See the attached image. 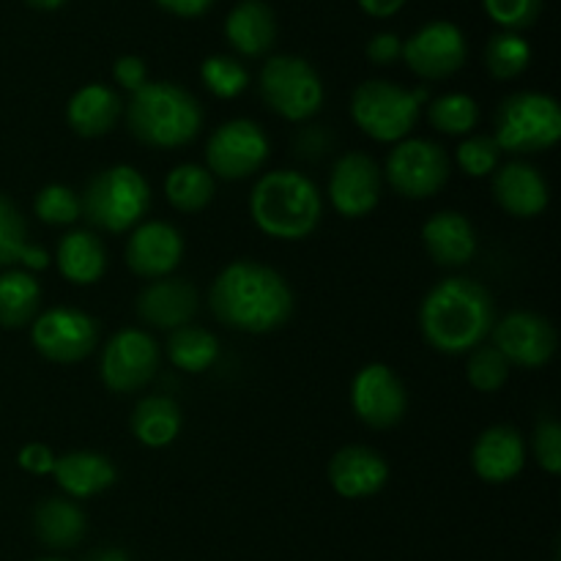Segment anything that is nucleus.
I'll return each mask as SVG.
<instances>
[{
	"mask_svg": "<svg viewBox=\"0 0 561 561\" xmlns=\"http://www.w3.org/2000/svg\"><path fill=\"white\" fill-rule=\"evenodd\" d=\"M427 121L442 135L469 137L480 124V104L469 93H444L427 104Z\"/></svg>",
	"mask_w": 561,
	"mask_h": 561,
	"instance_id": "obj_33",
	"label": "nucleus"
},
{
	"mask_svg": "<svg viewBox=\"0 0 561 561\" xmlns=\"http://www.w3.org/2000/svg\"><path fill=\"white\" fill-rule=\"evenodd\" d=\"M38 561H64V559H55V557H49V559H38Z\"/></svg>",
	"mask_w": 561,
	"mask_h": 561,
	"instance_id": "obj_48",
	"label": "nucleus"
},
{
	"mask_svg": "<svg viewBox=\"0 0 561 561\" xmlns=\"http://www.w3.org/2000/svg\"><path fill=\"white\" fill-rule=\"evenodd\" d=\"M25 3L36 11H58L64 9L66 0H25Z\"/></svg>",
	"mask_w": 561,
	"mask_h": 561,
	"instance_id": "obj_46",
	"label": "nucleus"
},
{
	"mask_svg": "<svg viewBox=\"0 0 561 561\" xmlns=\"http://www.w3.org/2000/svg\"><path fill=\"white\" fill-rule=\"evenodd\" d=\"M383 173L400 197L427 201L449 181V153L425 137H405L389 151Z\"/></svg>",
	"mask_w": 561,
	"mask_h": 561,
	"instance_id": "obj_9",
	"label": "nucleus"
},
{
	"mask_svg": "<svg viewBox=\"0 0 561 561\" xmlns=\"http://www.w3.org/2000/svg\"><path fill=\"white\" fill-rule=\"evenodd\" d=\"M367 58L376 66H392L403 58V38L394 33H376L367 42Z\"/></svg>",
	"mask_w": 561,
	"mask_h": 561,
	"instance_id": "obj_43",
	"label": "nucleus"
},
{
	"mask_svg": "<svg viewBox=\"0 0 561 561\" xmlns=\"http://www.w3.org/2000/svg\"><path fill=\"white\" fill-rule=\"evenodd\" d=\"M427 102L425 88H400L398 82H362L351 96V118L356 129L376 142H400L414 131L422 107Z\"/></svg>",
	"mask_w": 561,
	"mask_h": 561,
	"instance_id": "obj_7",
	"label": "nucleus"
},
{
	"mask_svg": "<svg viewBox=\"0 0 561 561\" xmlns=\"http://www.w3.org/2000/svg\"><path fill=\"white\" fill-rule=\"evenodd\" d=\"M164 11L175 16H201L214 5V0H157Z\"/></svg>",
	"mask_w": 561,
	"mask_h": 561,
	"instance_id": "obj_44",
	"label": "nucleus"
},
{
	"mask_svg": "<svg viewBox=\"0 0 561 561\" xmlns=\"http://www.w3.org/2000/svg\"><path fill=\"white\" fill-rule=\"evenodd\" d=\"M53 480L58 482L66 496L75 499V502H85V499H93L113 488L118 480V471L107 455L77 449V453H66L55 460Z\"/></svg>",
	"mask_w": 561,
	"mask_h": 561,
	"instance_id": "obj_23",
	"label": "nucleus"
},
{
	"mask_svg": "<svg viewBox=\"0 0 561 561\" xmlns=\"http://www.w3.org/2000/svg\"><path fill=\"white\" fill-rule=\"evenodd\" d=\"M93 561H129L124 551H102L93 557Z\"/></svg>",
	"mask_w": 561,
	"mask_h": 561,
	"instance_id": "obj_47",
	"label": "nucleus"
},
{
	"mask_svg": "<svg viewBox=\"0 0 561 561\" xmlns=\"http://www.w3.org/2000/svg\"><path fill=\"white\" fill-rule=\"evenodd\" d=\"M16 263L25 272H44L49 255L42 247L27 241V225L9 197L0 195V268H14Z\"/></svg>",
	"mask_w": 561,
	"mask_h": 561,
	"instance_id": "obj_29",
	"label": "nucleus"
},
{
	"mask_svg": "<svg viewBox=\"0 0 561 561\" xmlns=\"http://www.w3.org/2000/svg\"><path fill=\"white\" fill-rule=\"evenodd\" d=\"M422 244L433 263L460 268L477 255V230L460 211H438L422 225Z\"/></svg>",
	"mask_w": 561,
	"mask_h": 561,
	"instance_id": "obj_22",
	"label": "nucleus"
},
{
	"mask_svg": "<svg viewBox=\"0 0 561 561\" xmlns=\"http://www.w3.org/2000/svg\"><path fill=\"white\" fill-rule=\"evenodd\" d=\"M168 359L179 370L201 376L219 359V340L201 327L173 329L168 337Z\"/></svg>",
	"mask_w": 561,
	"mask_h": 561,
	"instance_id": "obj_32",
	"label": "nucleus"
},
{
	"mask_svg": "<svg viewBox=\"0 0 561 561\" xmlns=\"http://www.w3.org/2000/svg\"><path fill=\"white\" fill-rule=\"evenodd\" d=\"M383 173L376 159L362 151H348L329 173V201L345 219H362L381 201Z\"/></svg>",
	"mask_w": 561,
	"mask_h": 561,
	"instance_id": "obj_16",
	"label": "nucleus"
},
{
	"mask_svg": "<svg viewBox=\"0 0 561 561\" xmlns=\"http://www.w3.org/2000/svg\"><path fill=\"white\" fill-rule=\"evenodd\" d=\"M42 310V288L25 268H5L0 274V327H31Z\"/></svg>",
	"mask_w": 561,
	"mask_h": 561,
	"instance_id": "obj_30",
	"label": "nucleus"
},
{
	"mask_svg": "<svg viewBox=\"0 0 561 561\" xmlns=\"http://www.w3.org/2000/svg\"><path fill=\"white\" fill-rule=\"evenodd\" d=\"M214 192H217V181L208 173L206 164H175L164 179V195L170 206L181 214L203 211L214 201Z\"/></svg>",
	"mask_w": 561,
	"mask_h": 561,
	"instance_id": "obj_31",
	"label": "nucleus"
},
{
	"mask_svg": "<svg viewBox=\"0 0 561 561\" xmlns=\"http://www.w3.org/2000/svg\"><path fill=\"white\" fill-rule=\"evenodd\" d=\"M531 455L548 474L561 471V427L557 420H540L531 433Z\"/></svg>",
	"mask_w": 561,
	"mask_h": 561,
	"instance_id": "obj_40",
	"label": "nucleus"
},
{
	"mask_svg": "<svg viewBox=\"0 0 561 561\" xmlns=\"http://www.w3.org/2000/svg\"><path fill=\"white\" fill-rule=\"evenodd\" d=\"M496 327V301L469 277L442 279L427 290L420 307V332L433 351L466 356Z\"/></svg>",
	"mask_w": 561,
	"mask_h": 561,
	"instance_id": "obj_2",
	"label": "nucleus"
},
{
	"mask_svg": "<svg viewBox=\"0 0 561 561\" xmlns=\"http://www.w3.org/2000/svg\"><path fill=\"white\" fill-rule=\"evenodd\" d=\"M82 217L99 230L124 233L137 228L151 206V186L131 164H113L85 184L80 197Z\"/></svg>",
	"mask_w": 561,
	"mask_h": 561,
	"instance_id": "obj_5",
	"label": "nucleus"
},
{
	"mask_svg": "<svg viewBox=\"0 0 561 561\" xmlns=\"http://www.w3.org/2000/svg\"><path fill=\"white\" fill-rule=\"evenodd\" d=\"M36 537L53 551H69L85 537V513L71 499H44L33 513Z\"/></svg>",
	"mask_w": 561,
	"mask_h": 561,
	"instance_id": "obj_27",
	"label": "nucleus"
},
{
	"mask_svg": "<svg viewBox=\"0 0 561 561\" xmlns=\"http://www.w3.org/2000/svg\"><path fill=\"white\" fill-rule=\"evenodd\" d=\"M272 142L250 118H233L217 126L206 142V168L214 179L244 181L266 164Z\"/></svg>",
	"mask_w": 561,
	"mask_h": 561,
	"instance_id": "obj_11",
	"label": "nucleus"
},
{
	"mask_svg": "<svg viewBox=\"0 0 561 561\" xmlns=\"http://www.w3.org/2000/svg\"><path fill=\"white\" fill-rule=\"evenodd\" d=\"M526 466V444L515 427L491 425L471 449V469L488 485L513 482Z\"/></svg>",
	"mask_w": 561,
	"mask_h": 561,
	"instance_id": "obj_20",
	"label": "nucleus"
},
{
	"mask_svg": "<svg viewBox=\"0 0 561 561\" xmlns=\"http://www.w3.org/2000/svg\"><path fill=\"white\" fill-rule=\"evenodd\" d=\"M121 113H124V104H121L118 93L102 82H91L71 93L69 104H66V124L75 135L93 140V137L110 135L118 124Z\"/></svg>",
	"mask_w": 561,
	"mask_h": 561,
	"instance_id": "obj_24",
	"label": "nucleus"
},
{
	"mask_svg": "<svg viewBox=\"0 0 561 561\" xmlns=\"http://www.w3.org/2000/svg\"><path fill=\"white\" fill-rule=\"evenodd\" d=\"M33 211L44 225L66 228V225H75L82 217L80 195L66 184H47L44 190H38L36 201H33Z\"/></svg>",
	"mask_w": 561,
	"mask_h": 561,
	"instance_id": "obj_37",
	"label": "nucleus"
},
{
	"mask_svg": "<svg viewBox=\"0 0 561 561\" xmlns=\"http://www.w3.org/2000/svg\"><path fill=\"white\" fill-rule=\"evenodd\" d=\"M351 409H354L356 420L365 422L367 427L387 431L405 416L409 394L392 367L373 362V365L362 367L351 381Z\"/></svg>",
	"mask_w": 561,
	"mask_h": 561,
	"instance_id": "obj_14",
	"label": "nucleus"
},
{
	"mask_svg": "<svg viewBox=\"0 0 561 561\" xmlns=\"http://www.w3.org/2000/svg\"><path fill=\"white\" fill-rule=\"evenodd\" d=\"M531 64V47L520 33L502 31L485 47V66L493 80H515Z\"/></svg>",
	"mask_w": 561,
	"mask_h": 561,
	"instance_id": "obj_34",
	"label": "nucleus"
},
{
	"mask_svg": "<svg viewBox=\"0 0 561 561\" xmlns=\"http://www.w3.org/2000/svg\"><path fill=\"white\" fill-rule=\"evenodd\" d=\"M201 310V296H197L195 285L186 279L162 277L151 279L146 288L137 294L135 312L142 323L162 332H173V329L190 327L192 318Z\"/></svg>",
	"mask_w": 561,
	"mask_h": 561,
	"instance_id": "obj_18",
	"label": "nucleus"
},
{
	"mask_svg": "<svg viewBox=\"0 0 561 561\" xmlns=\"http://www.w3.org/2000/svg\"><path fill=\"white\" fill-rule=\"evenodd\" d=\"M250 217L268 239L305 241L321 225L323 197L299 170H272L252 186Z\"/></svg>",
	"mask_w": 561,
	"mask_h": 561,
	"instance_id": "obj_3",
	"label": "nucleus"
},
{
	"mask_svg": "<svg viewBox=\"0 0 561 561\" xmlns=\"http://www.w3.org/2000/svg\"><path fill=\"white\" fill-rule=\"evenodd\" d=\"M225 38L244 58H261L277 42V20L263 0H244L225 20Z\"/></svg>",
	"mask_w": 561,
	"mask_h": 561,
	"instance_id": "obj_25",
	"label": "nucleus"
},
{
	"mask_svg": "<svg viewBox=\"0 0 561 561\" xmlns=\"http://www.w3.org/2000/svg\"><path fill=\"white\" fill-rule=\"evenodd\" d=\"M184 257V236L168 222H140L126 241V266L140 279H162L179 268Z\"/></svg>",
	"mask_w": 561,
	"mask_h": 561,
	"instance_id": "obj_17",
	"label": "nucleus"
},
{
	"mask_svg": "<svg viewBox=\"0 0 561 561\" xmlns=\"http://www.w3.org/2000/svg\"><path fill=\"white\" fill-rule=\"evenodd\" d=\"M55 460H58V455H55L47 444H25V447L20 449V455H16L20 469H25L27 474H36V477L53 474Z\"/></svg>",
	"mask_w": 561,
	"mask_h": 561,
	"instance_id": "obj_42",
	"label": "nucleus"
},
{
	"mask_svg": "<svg viewBox=\"0 0 561 561\" xmlns=\"http://www.w3.org/2000/svg\"><path fill=\"white\" fill-rule=\"evenodd\" d=\"M208 307L222 327L241 334H268L294 316V290L279 272L255 261H236L217 274Z\"/></svg>",
	"mask_w": 561,
	"mask_h": 561,
	"instance_id": "obj_1",
	"label": "nucleus"
},
{
	"mask_svg": "<svg viewBox=\"0 0 561 561\" xmlns=\"http://www.w3.org/2000/svg\"><path fill=\"white\" fill-rule=\"evenodd\" d=\"M113 80L118 82L124 91H129V93L140 91V88L148 82L146 60L137 58V55H121L113 66Z\"/></svg>",
	"mask_w": 561,
	"mask_h": 561,
	"instance_id": "obj_41",
	"label": "nucleus"
},
{
	"mask_svg": "<svg viewBox=\"0 0 561 561\" xmlns=\"http://www.w3.org/2000/svg\"><path fill=\"white\" fill-rule=\"evenodd\" d=\"M257 88L272 113L285 121H310L323 107V82L321 75L296 55H274L263 64Z\"/></svg>",
	"mask_w": 561,
	"mask_h": 561,
	"instance_id": "obj_8",
	"label": "nucleus"
},
{
	"mask_svg": "<svg viewBox=\"0 0 561 561\" xmlns=\"http://www.w3.org/2000/svg\"><path fill=\"white\" fill-rule=\"evenodd\" d=\"M55 263L66 283L93 285L107 272V250L91 230H71L58 241Z\"/></svg>",
	"mask_w": 561,
	"mask_h": 561,
	"instance_id": "obj_26",
	"label": "nucleus"
},
{
	"mask_svg": "<svg viewBox=\"0 0 561 561\" xmlns=\"http://www.w3.org/2000/svg\"><path fill=\"white\" fill-rule=\"evenodd\" d=\"M469 359H466V381L469 387H474L477 392L493 394L507 383L510 378V365L502 354H499L493 345H477L474 351H469Z\"/></svg>",
	"mask_w": 561,
	"mask_h": 561,
	"instance_id": "obj_36",
	"label": "nucleus"
},
{
	"mask_svg": "<svg viewBox=\"0 0 561 561\" xmlns=\"http://www.w3.org/2000/svg\"><path fill=\"white\" fill-rule=\"evenodd\" d=\"M493 201L518 219L540 217L551 201L548 181L535 164L510 162L493 173Z\"/></svg>",
	"mask_w": 561,
	"mask_h": 561,
	"instance_id": "obj_21",
	"label": "nucleus"
},
{
	"mask_svg": "<svg viewBox=\"0 0 561 561\" xmlns=\"http://www.w3.org/2000/svg\"><path fill=\"white\" fill-rule=\"evenodd\" d=\"M493 140L502 153L531 157L561 140V107L540 91H520L504 99L493 118Z\"/></svg>",
	"mask_w": 561,
	"mask_h": 561,
	"instance_id": "obj_6",
	"label": "nucleus"
},
{
	"mask_svg": "<svg viewBox=\"0 0 561 561\" xmlns=\"http://www.w3.org/2000/svg\"><path fill=\"white\" fill-rule=\"evenodd\" d=\"M469 44L455 22L436 20L422 25L409 42H403V60L422 80H447L463 69Z\"/></svg>",
	"mask_w": 561,
	"mask_h": 561,
	"instance_id": "obj_15",
	"label": "nucleus"
},
{
	"mask_svg": "<svg viewBox=\"0 0 561 561\" xmlns=\"http://www.w3.org/2000/svg\"><path fill=\"white\" fill-rule=\"evenodd\" d=\"M362 11L376 20H387V16H394L405 5V0H359Z\"/></svg>",
	"mask_w": 561,
	"mask_h": 561,
	"instance_id": "obj_45",
	"label": "nucleus"
},
{
	"mask_svg": "<svg viewBox=\"0 0 561 561\" xmlns=\"http://www.w3.org/2000/svg\"><path fill=\"white\" fill-rule=\"evenodd\" d=\"M491 334V345L507 359L510 367L537 370V367H546L557 354V329L540 312H510L493 327Z\"/></svg>",
	"mask_w": 561,
	"mask_h": 561,
	"instance_id": "obj_13",
	"label": "nucleus"
},
{
	"mask_svg": "<svg viewBox=\"0 0 561 561\" xmlns=\"http://www.w3.org/2000/svg\"><path fill=\"white\" fill-rule=\"evenodd\" d=\"M162 362L157 340L142 329H121L104 343L99 378L115 394H129L153 381Z\"/></svg>",
	"mask_w": 561,
	"mask_h": 561,
	"instance_id": "obj_10",
	"label": "nucleus"
},
{
	"mask_svg": "<svg viewBox=\"0 0 561 561\" xmlns=\"http://www.w3.org/2000/svg\"><path fill=\"white\" fill-rule=\"evenodd\" d=\"M329 482L343 499H370L389 482V463L376 449L351 444L334 453L329 463Z\"/></svg>",
	"mask_w": 561,
	"mask_h": 561,
	"instance_id": "obj_19",
	"label": "nucleus"
},
{
	"mask_svg": "<svg viewBox=\"0 0 561 561\" xmlns=\"http://www.w3.org/2000/svg\"><path fill=\"white\" fill-rule=\"evenodd\" d=\"M455 162L469 179H488L499 170L502 148L493 140V135H469L455 151Z\"/></svg>",
	"mask_w": 561,
	"mask_h": 561,
	"instance_id": "obj_38",
	"label": "nucleus"
},
{
	"mask_svg": "<svg viewBox=\"0 0 561 561\" xmlns=\"http://www.w3.org/2000/svg\"><path fill=\"white\" fill-rule=\"evenodd\" d=\"M131 137L148 148H181L203 129V107L175 82H146L126 104Z\"/></svg>",
	"mask_w": 561,
	"mask_h": 561,
	"instance_id": "obj_4",
	"label": "nucleus"
},
{
	"mask_svg": "<svg viewBox=\"0 0 561 561\" xmlns=\"http://www.w3.org/2000/svg\"><path fill=\"white\" fill-rule=\"evenodd\" d=\"M31 343L44 359L55 365H75L88 359L99 345V323L82 310L53 307L38 312L31 323Z\"/></svg>",
	"mask_w": 561,
	"mask_h": 561,
	"instance_id": "obj_12",
	"label": "nucleus"
},
{
	"mask_svg": "<svg viewBox=\"0 0 561 561\" xmlns=\"http://www.w3.org/2000/svg\"><path fill=\"white\" fill-rule=\"evenodd\" d=\"M488 16L504 31H524L537 22L542 11V0H482Z\"/></svg>",
	"mask_w": 561,
	"mask_h": 561,
	"instance_id": "obj_39",
	"label": "nucleus"
},
{
	"mask_svg": "<svg viewBox=\"0 0 561 561\" xmlns=\"http://www.w3.org/2000/svg\"><path fill=\"white\" fill-rule=\"evenodd\" d=\"M181 409L168 394H148L131 411V433L148 449H162L179 438Z\"/></svg>",
	"mask_w": 561,
	"mask_h": 561,
	"instance_id": "obj_28",
	"label": "nucleus"
},
{
	"mask_svg": "<svg viewBox=\"0 0 561 561\" xmlns=\"http://www.w3.org/2000/svg\"><path fill=\"white\" fill-rule=\"evenodd\" d=\"M201 80L217 99H236L250 88V71L233 55H211L203 60Z\"/></svg>",
	"mask_w": 561,
	"mask_h": 561,
	"instance_id": "obj_35",
	"label": "nucleus"
}]
</instances>
